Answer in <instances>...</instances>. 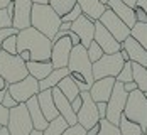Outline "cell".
<instances>
[{
    "mask_svg": "<svg viewBox=\"0 0 147 135\" xmlns=\"http://www.w3.org/2000/svg\"><path fill=\"white\" fill-rule=\"evenodd\" d=\"M0 128H2V125H0Z\"/></svg>",
    "mask_w": 147,
    "mask_h": 135,
    "instance_id": "obj_64",
    "label": "cell"
},
{
    "mask_svg": "<svg viewBox=\"0 0 147 135\" xmlns=\"http://www.w3.org/2000/svg\"><path fill=\"white\" fill-rule=\"evenodd\" d=\"M58 88L61 90V93H63V95H64V96H66L69 101H73L74 98H76V96L81 93V91H80V88L76 86L74 79H73L69 75L64 76V78L59 81V83H58Z\"/></svg>",
    "mask_w": 147,
    "mask_h": 135,
    "instance_id": "obj_25",
    "label": "cell"
},
{
    "mask_svg": "<svg viewBox=\"0 0 147 135\" xmlns=\"http://www.w3.org/2000/svg\"><path fill=\"white\" fill-rule=\"evenodd\" d=\"M0 76L7 81V85H12V83L24 79L26 76H29L26 61L19 54L12 56L0 49Z\"/></svg>",
    "mask_w": 147,
    "mask_h": 135,
    "instance_id": "obj_3",
    "label": "cell"
},
{
    "mask_svg": "<svg viewBox=\"0 0 147 135\" xmlns=\"http://www.w3.org/2000/svg\"><path fill=\"white\" fill-rule=\"evenodd\" d=\"M69 76L74 79V83H76V86L80 88V91H90V86L88 83H86V79H85V76L81 75V73H76V71H71Z\"/></svg>",
    "mask_w": 147,
    "mask_h": 135,
    "instance_id": "obj_35",
    "label": "cell"
},
{
    "mask_svg": "<svg viewBox=\"0 0 147 135\" xmlns=\"http://www.w3.org/2000/svg\"><path fill=\"white\" fill-rule=\"evenodd\" d=\"M98 20L102 22V26L117 39L118 42H123V41L130 36V27H129L118 15H115V12H113L112 9H108V7H107V10L102 14V17H100Z\"/></svg>",
    "mask_w": 147,
    "mask_h": 135,
    "instance_id": "obj_9",
    "label": "cell"
},
{
    "mask_svg": "<svg viewBox=\"0 0 147 135\" xmlns=\"http://www.w3.org/2000/svg\"><path fill=\"white\" fill-rule=\"evenodd\" d=\"M17 54H19V56H20L22 59L26 61V62H27V61H30V52L27 51V49H22V51H19Z\"/></svg>",
    "mask_w": 147,
    "mask_h": 135,
    "instance_id": "obj_47",
    "label": "cell"
},
{
    "mask_svg": "<svg viewBox=\"0 0 147 135\" xmlns=\"http://www.w3.org/2000/svg\"><path fill=\"white\" fill-rule=\"evenodd\" d=\"M14 2V17H12V27L17 30L30 27V12H32V2L30 0H12Z\"/></svg>",
    "mask_w": 147,
    "mask_h": 135,
    "instance_id": "obj_15",
    "label": "cell"
},
{
    "mask_svg": "<svg viewBox=\"0 0 147 135\" xmlns=\"http://www.w3.org/2000/svg\"><path fill=\"white\" fill-rule=\"evenodd\" d=\"M81 108L78 110L76 113V118H78V123L81 127H85L86 130L95 127L98 122H100V115H98V108H96V103L93 101V98L90 96V91H81Z\"/></svg>",
    "mask_w": 147,
    "mask_h": 135,
    "instance_id": "obj_11",
    "label": "cell"
},
{
    "mask_svg": "<svg viewBox=\"0 0 147 135\" xmlns=\"http://www.w3.org/2000/svg\"><path fill=\"white\" fill-rule=\"evenodd\" d=\"M69 75V69L68 68H54L49 76H46L44 79H41L39 81V90H51V88H54V86H58V83L64 78V76Z\"/></svg>",
    "mask_w": 147,
    "mask_h": 135,
    "instance_id": "obj_24",
    "label": "cell"
},
{
    "mask_svg": "<svg viewBox=\"0 0 147 135\" xmlns=\"http://www.w3.org/2000/svg\"><path fill=\"white\" fill-rule=\"evenodd\" d=\"M123 115L129 120L135 122L142 127V130L146 132L147 127V98L144 95V91H140L139 88L129 93L127 103H125V110Z\"/></svg>",
    "mask_w": 147,
    "mask_h": 135,
    "instance_id": "obj_4",
    "label": "cell"
},
{
    "mask_svg": "<svg viewBox=\"0 0 147 135\" xmlns=\"http://www.w3.org/2000/svg\"><path fill=\"white\" fill-rule=\"evenodd\" d=\"M118 52H120V56H122V59H123V61H130V58H129V52H127V51H125L123 47H122V49H120Z\"/></svg>",
    "mask_w": 147,
    "mask_h": 135,
    "instance_id": "obj_52",
    "label": "cell"
},
{
    "mask_svg": "<svg viewBox=\"0 0 147 135\" xmlns=\"http://www.w3.org/2000/svg\"><path fill=\"white\" fill-rule=\"evenodd\" d=\"M7 88H9V86H7ZM2 105L5 106V108H9V110H10V108H14V106H17L19 103L15 101V100H14V96H12V95L9 93V90H7V91H5V95H3V100H2Z\"/></svg>",
    "mask_w": 147,
    "mask_h": 135,
    "instance_id": "obj_39",
    "label": "cell"
},
{
    "mask_svg": "<svg viewBox=\"0 0 147 135\" xmlns=\"http://www.w3.org/2000/svg\"><path fill=\"white\" fill-rule=\"evenodd\" d=\"M26 66H27L29 75L34 76L37 81L44 79L46 76H49V73L54 69V66H53L51 61H27Z\"/></svg>",
    "mask_w": 147,
    "mask_h": 135,
    "instance_id": "obj_23",
    "label": "cell"
},
{
    "mask_svg": "<svg viewBox=\"0 0 147 135\" xmlns=\"http://www.w3.org/2000/svg\"><path fill=\"white\" fill-rule=\"evenodd\" d=\"M71 30L80 37L81 44L88 47L95 37V20H91L88 15L81 14L74 22H71Z\"/></svg>",
    "mask_w": 147,
    "mask_h": 135,
    "instance_id": "obj_14",
    "label": "cell"
},
{
    "mask_svg": "<svg viewBox=\"0 0 147 135\" xmlns=\"http://www.w3.org/2000/svg\"><path fill=\"white\" fill-rule=\"evenodd\" d=\"M12 27V17L7 14L5 9H0V29Z\"/></svg>",
    "mask_w": 147,
    "mask_h": 135,
    "instance_id": "obj_38",
    "label": "cell"
},
{
    "mask_svg": "<svg viewBox=\"0 0 147 135\" xmlns=\"http://www.w3.org/2000/svg\"><path fill=\"white\" fill-rule=\"evenodd\" d=\"M142 135H147V134H142Z\"/></svg>",
    "mask_w": 147,
    "mask_h": 135,
    "instance_id": "obj_63",
    "label": "cell"
},
{
    "mask_svg": "<svg viewBox=\"0 0 147 135\" xmlns=\"http://www.w3.org/2000/svg\"><path fill=\"white\" fill-rule=\"evenodd\" d=\"M9 93L14 96V100L17 103H26L29 98L36 96L39 93V81L34 78V76H26L24 79L17 81V83H12L9 85Z\"/></svg>",
    "mask_w": 147,
    "mask_h": 135,
    "instance_id": "obj_10",
    "label": "cell"
},
{
    "mask_svg": "<svg viewBox=\"0 0 147 135\" xmlns=\"http://www.w3.org/2000/svg\"><path fill=\"white\" fill-rule=\"evenodd\" d=\"M9 113H10V110L5 108L0 103V125L2 127H7V123H9Z\"/></svg>",
    "mask_w": 147,
    "mask_h": 135,
    "instance_id": "obj_41",
    "label": "cell"
},
{
    "mask_svg": "<svg viewBox=\"0 0 147 135\" xmlns=\"http://www.w3.org/2000/svg\"><path fill=\"white\" fill-rule=\"evenodd\" d=\"M117 81L120 83H129V81H134V76H132V61H125L123 62V68L120 69V73L115 78Z\"/></svg>",
    "mask_w": 147,
    "mask_h": 135,
    "instance_id": "obj_31",
    "label": "cell"
},
{
    "mask_svg": "<svg viewBox=\"0 0 147 135\" xmlns=\"http://www.w3.org/2000/svg\"><path fill=\"white\" fill-rule=\"evenodd\" d=\"M98 135H122V134H120L118 125H113L107 118H102L100 120V132H98Z\"/></svg>",
    "mask_w": 147,
    "mask_h": 135,
    "instance_id": "obj_32",
    "label": "cell"
},
{
    "mask_svg": "<svg viewBox=\"0 0 147 135\" xmlns=\"http://www.w3.org/2000/svg\"><path fill=\"white\" fill-rule=\"evenodd\" d=\"M132 76L134 81L137 83V88L140 91L147 93V68L139 64V62H132Z\"/></svg>",
    "mask_w": 147,
    "mask_h": 135,
    "instance_id": "obj_26",
    "label": "cell"
},
{
    "mask_svg": "<svg viewBox=\"0 0 147 135\" xmlns=\"http://www.w3.org/2000/svg\"><path fill=\"white\" fill-rule=\"evenodd\" d=\"M19 30L15 29V27H5V29H0V49H2V42L9 37V36H12V34H17Z\"/></svg>",
    "mask_w": 147,
    "mask_h": 135,
    "instance_id": "obj_40",
    "label": "cell"
},
{
    "mask_svg": "<svg viewBox=\"0 0 147 135\" xmlns=\"http://www.w3.org/2000/svg\"><path fill=\"white\" fill-rule=\"evenodd\" d=\"M134 10H135V20L137 22H147V14L144 12V9H140V7H134Z\"/></svg>",
    "mask_w": 147,
    "mask_h": 135,
    "instance_id": "obj_42",
    "label": "cell"
},
{
    "mask_svg": "<svg viewBox=\"0 0 147 135\" xmlns=\"http://www.w3.org/2000/svg\"><path fill=\"white\" fill-rule=\"evenodd\" d=\"M107 7L108 9H112L115 15H118L130 29H132L134 26H135V10H134L132 7H129L123 0H108V3H107Z\"/></svg>",
    "mask_w": 147,
    "mask_h": 135,
    "instance_id": "obj_20",
    "label": "cell"
},
{
    "mask_svg": "<svg viewBox=\"0 0 147 135\" xmlns=\"http://www.w3.org/2000/svg\"><path fill=\"white\" fill-rule=\"evenodd\" d=\"M76 3L80 5L81 12L88 15L91 20H98L102 14L107 10V5L100 0H76Z\"/></svg>",
    "mask_w": 147,
    "mask_h": 135,
    "instance_id": "obj_22",
    "label": "cell"
},
{
    "mask_svg": "<svg viewBox=\"0 0 147 135\" xmlns=\"http://www.w3.org/2000/svg\"><path fill=\"white\" fill-rule=\"evenodd\" d=\"M32 3H49V0H30Z\"/></svg>",
    "mask_w": 147,
    "mask_h": 135,
    "instance_id": "obj_57",
    "label": "cell"
},
{
    "mask_svg": "<svg viewBox=\"0 0 147 135\" xmlns=\"http://www.w3.org/2000/svg\"><path fill=\"white\" fill-rule=\"evenodd\" d=\"M7 86H9V85H7V81H5V79L0 76V90H5Z\"/></svg>",
    "mask_w": 147,
    "mask_h": 135,
    "instance_id": "obj_53",
    "label": "cell"
},
{
    "mask_svg": "<svg viewBox=\"0 0 147 135\" xmlns=\"http://www.w3.org/2000/svg\"><path fill=\"white\" fill-rule=\"evenodd\" d=\"M127 98H129V93L123 90V83L115 81V86L112 90V95L107 101V120L113 125H118L120 117L123 115V110H125V103H127Z\"/></svg>",
    "mask_w": 147,
    "mask_h": 135,
    "instance_id": "obj_7",
    "label": "cell"
},
{
    "mask_svg": "<svg viewBox=\"0 0 147 135\" xmlns=\"http://www.w3.org/2000/svg\"><path fill=\"white\" fill-rule=\"evenodd\" d=\"M61 135H88V134H86L85 127H81L80 123H76V125H69Z\"/></svg>",
    "mask_w": 147,
    "mask_h": 135,
    "instance_id": "obj_37",
    "label": "cell"
},
{
    "mask_svg": "<svg viewBox=\"0 0 147 135\" xmlns=\"http://www.w3.org/2000/svg\"><path fill=\"white\" fill-rule=\"evenodd\" d=\"M5 91H7V88H5V90H0V103H2V100H3V95H5Z\"/></svg>",
    "mask_w": 147,
    "mask_h": 135,
    "instance_id": "obj_59",
    "label": "cell"
},
{
    "mask_svg": "<svg viewBox=\"0 0 147 135\" xmlns=\"http://www.w3.org/2000/svg\"><path fill=\"white\" fill-rule=\"evenodd\" d=\"M10 2H12V0H0V9H5Z\"/></svg>",
    "mask_w": 147,
    "mask_h": 135,
    "instance_id": "obj_54",
    "label": "cell"
},
{
    "mask_svg": "<svg viewBox=\"0 0 147 135\" xmlns=\"http://www.w3.org/2000/svg\"><path fill=\"white\" fill-rule=\"evenodd\" d=\"M100 2H103V3H105V5H107V3H108V0H100Z\"/></svg>",
    "mask_w": 147,
    "mask_h": 135,
    "instance_id": "obj_60",
    "label": "cell"
},
{
    "mask_svg": "<svg viewBox=\"0 0 147 135\" xmlns=\"http://www.w3.org/2000/svg\"><path fill=\"white\" fill-rule=\"evenodd\" d=\"M81 14H83V12H81L80 5L76 3L73 9H71V10L68 12V14H64L63 17H61V22H74V20H76V19H78V17H80Z\"/></svg>",
    "mask_w": 147,
    "mask_h": 135,
    "instance_id": "obj_36",
    "label": "cell"
},
{
    "mask_svg": "<svg viewBox=\"0 0 147 135\" xmlns=\"http://www.w3.org/2000/svg\"><path fill=\"white\" fill-rule=\"evenodd\" d=\"M93 62L90 61L88 58V52H86V47L83 44H78V46H73L71 49V54H69V62H68V69L69 73L71 71H76V73H81L85 76L86 83L90 86L93 85Z\"/></svg>",
    "mask_w": 147,
    "mask_h": 135,
    "instance_id": "obj_6",
    "label": "cell"
},
{
    "mask_svg": "<svg viewBox=\"0 0 147 135\" xmlns=\"http://www.w3.org/2000/svg\"><path fill=\"white\" fill-rule=\"evenodd\" d=\"M123 2H125V3H127V5H129V7H135V3H137V0H123Z\"/></svg>",
    "mask_w": 147,
    "mask_h": 135,
    "instance_id": "obj_55",
    "label": "cell"
},
{
    "mask_svg": "<svg viewBox=\"0 0 147 135\" xmlns=\"http://www.w3.org/2000/svg\"><path fill=\"white\" fill-rule=\"evenodd\" d=\"M7 130L10 132V135H29L34 130V125H32L26 103H19L17 106L10 108Z\"/></svg>",
    "mask_w": 147,
    "mask_h": 135,
    "instance_id": "obj_5",
    "label": "cell"
},
{
    "mask_svg": "<svg viewBox=\"0 0 147 135\" xmlns=\"http://www.w3.org/2000/svg\"><path fill=\"white\" fill-rule=\"evenodd\" d=\"M68 127H69L68 122L64 120L61 115H58L54 120H51L49 123H47L46 130H42V135H61Z\"/></svg>",
    "mask_w": 147,
    "mask_h": 135,
    "instance_id": "obj_28",
    "label": "cell"
},
{
    "mask_svg": "<svg viewBox=\"0 0 147 135\" xmlns=\"http://www.w3.org/2000/svg\"><path fill=\"white\" fill-rule=\"evenodd\" d=\"M122 47L129 52V58H130L132 62H139V64L147 68V49L140 42H137L132 36H129L122 42Z\"/></svg>",
    "mask_w": 147,
    "mask_h": 135,
    "instance_id": "obj_18",
    "label": "cell"
},
{
    "mask_svg": "<svg viewBox=\"0 0 147 135\" xmlns=\"http://www.w3.org/2000/svg\"><path fill=\"white\" fill-rule=\"evenodd\" d=\"M29 135H42V132H41V130H32Z\"/></svg>",
    "mask_w": 147,
    "mask_h": 135,
    "instance_id": "obj_58",
    "label": "cell"
},
{
    "mask_svg": "<svg viewBox=\"0 0 147 135\" xmlns=\"http://www.w3.org/2000/svg\"><path fill=\"white\" fill-rule=\"evenodd\" d=\"M26 106H27V110H29V115H30V120H32V125H34V130H46V127H47V123L49 122L46 120V117L42 115V111H41V106H39V101H37V95L36 96H32L29 98L27 101H26Z\"/></svg>",
    "mask_w": 147,
    "mask_h": 135,
    "instance_id": "obj_21",
    "label": "cell"
},
{
    "mask_svg": "<svg viewBox=\"0 0 147 135\" xmlns=\"http://www.w3.org/2000/svg\"><path fill=\"white\" fill-rule=\"evenodd\" d=\"M130 36L147 49V22H135V26L130 29Z\"/></svg>",
    "mask_w": 147,
    "mask_h": 135,
    "instance_id": "obj_29",
    "label": "cell"
},
{
    "mask_svg": "<svg viewBox=\"0 0 147 135\" xmlns=\"http://www.w3.org/2000/svg\"><path fill=\"white\" fill-rule=\"evenodd\" d=\"M81 103H83V100H81V95H78V96L74 98L73 101H71V106H73L74 113H78V110L81 108Z\"/></svg>",
    "mask_w": 147,
    "mask_h": 135,
    "instance_id": "obj_44",
    "label": "cell"
},
{
    "mask_svg": "<svg viewBox=\"0 0 147 135\" xmlns=\"http://www.w3.org/2000/svg\"><path fill=\"white\" fill-rule=\"evenodd\" d=\"M144 95H146V98H147V93H144Z\"/></svg>",
    "mask_w": 147,
    "mask_h": 135,
    "instance_id": "obj_62",
    "label": "cell"
},
{
    "mask_svg": "<svg viewBox=\"0 0 147 135\" xmlns=\"http://www.w3.org/2000/svg\"><path fill=\"white\" fill-rule=\"evenodd\" d=\"M86 52H88V58L91 62H95V61H98L100 58H102L103 54V49L98 46V42H95V41H91V44L86 47Z\"/></svg>",
    "mask_w": 147,
    "mask_h": 135,
    "instance_id": "obj_34",
    "label": "cell"
},
{
    "mask_svg": "<svg viewBox=\"0 0 147 135\" xmlns=\"http://www.w3.org/2000/svg\"><path fill=\"white\" fill-rule=\"evenodd\" d=\"M0 135H10V132L7 130V127H2L0 128Z\"/></svg>",
    "mask_w": 147,
    "mask_h": 135,
    "instance_id": "obj_56",
    "label": "cell"
},
{
    "mask_svg": "<svg viewBox=\"0 0 147 135\" xmlns=\"http://www.w3.org/2000/svg\"><path fill=\"white\" fill-rule=\"evenodd\" d=\"M137 7H140V9H144V12L147 14V0H137V3H135Z\"/></svg>",
    "mask_w": 147,
    "mask_h": 135,
    "instance_id": "obj_50",
    "label": "cell"
},
{
    "mask_svg": "<svg viewBox=\"0 0 147 135\" xmlns=\"http://www.w3.org/2000/svg\"><path fill=\"white\" fill-rule=\"evenodd\" d=\"M2 51H5V52H9V54H12V56L17 54V34L9 36V37L2 42Z\"/></svg>",
    "mask_w": 147,
    "mask_h": 135,
    "instance_id": "obj_33",
    "label": "cell"
},
{
    "mask_svg": "<svg viewBox=\"0 0 147 135\" xmlns=\"http://www.w3.org/2000/svg\"><path fill=\"white\" fill-rule=\"evenodd\" d=\"M118 128H120V134L122 135H142L144 130L139 123L129 120L125 115L120 117V122H118Z\"/></svg>",
    "mask_w": 147,
    "mask_h": 135,
    "instance_id": "obj_27",
    "label": "cell"
},
{
    "mask_svg": "<svg viewBox=\"0 0 147 135\" xmlns=\"http://www.w3.org/2000/svg\"><path fill=\"white\" fill-rule=\"evenodd\" d=\"M5 10H7V14L10 15V17H14V2H10V3L5 7Z\"/></svg>",
    "mask_w": 147,
    "mask_h": 135,
    "instance_id": "obj_51",
    "label": "cell"
},
{
    "mask_svg": "<svg viewBox=\"0 0 147 135\" xmlns=\"http://www.w3.org/2000/svg\"><path fill=\"white\" fill-rule=\"evenodd\" d=\"M37 101H39V106H41V111L46 117V120L51 122L54 120L59 115L58 108L54 105V98H53V90H42L37 93Z\"/></svg>",
    "mask_w": 147,
    "mask_h": 135,
    "instance_id": "obj_19",
    "label": "cell"
},
{
    "mask_svg": "<svg viewBox=\"0 0 147 135\" xmlns=\"http://www.w3.org/2000/svg\"><path fill=\"white\" fill-rule=\"evenodd\" d=\"M115 78L113 76H107V78H102V79H95L91 88H90V96L93 98L95 103L98 101H108L110 95H112V90L115 86Z\"/></svg>",
    "mask_w": 147,
    "mask_h": 135,
    "instance_id": "obj_16",
    "label": "cell"
},
{
    "mask_svg": "<svg viewBox=\"0 0 147 135\" xmlns=\"http://www.w3.org/2000/svg\"><path fill=\"white\" fill-rule=\"evenodd\" d=\"M59 30H64V32L71 30V22H61V26H59Z\"/></svg>",
    "mask_w": 147,
    "mask_h": 135,
    "instance_id": "obj_49",
    "label": "cell"
},
{
    "mask_svg": "<svg viewBox=\"0 0 147 135\" xmlns=\"http://www.w3.org/2000/svg\"><path fill=\"white\" fill-rule=\"evenodd\" d=\"M123 90L127 91V93H130V91L137 90V83H135V81H129V83H123Z\"/></svg>",
    "mask_w": 147,
    "mask_h": 135,
    "instance_id": "obj_46",
    "label": "cell"
},
{
    "mask_svg": "<svg viewBox=\"0 0 147 135\" xmlns=\"http://www.w3.org/2000/svg\"><path fill=\"white\" fill-rule=\"evenodd\" d=\"M30 26L49 39H53L61 26V15L49 3H32Z\"/></svg>",
    "mask_w": 147,
    "mask_h": 135,
    "instance_id": "obj_2",
    "label": "cell"
},
{
    "mask_svg": "<svg viewBox=\"0 0 147 135\" xmlns=\"http://www.w3.org/2000/svg\"><path fill=\"white\" fill-rule=\"evenodd\" d=\"M51 90H53L54 105L58 108L59 115L68 122V125H76V123H78V118H76V113H74L73 106H71V101L61 93V90H59L58 86H54V88H51Z\"/></svg>",
    "mask_w": 147,
    "mask_h": 135,
    "instance_id": "obj_17",
    "label": "cell"
},
{
    "mask_svg": "<svg viewBox=\"0 0 147 135\" xmlns=\"http://www.w3.org/2000/svg\"><path fill=\"white\" fill-rule=\"evenodd\" d=\"M68 37L71 39V44H73V46H78V44H81V41H80V37H78V36L74 34L73 30H69V32H68Z\"/></svg>",
    "mask_w": 147,
    "mask_h": 135,
    "instance_id": "obj_45",
    "label": "cell"
},
{
    "mask_svg": "<svg viewBox=\"0 0 147 135\" xmlns=\"http://www.w3.org/2000/svg\"><path fill=\"white\" fill-rule=\"evenodd\" d=\"M98 132H100V122H98L95 127H91V128L86 130V134H88V135H98Z\"/></svg>",
    "mask_w": 147,
    "mask_h": 135,
    "instance_id": "obj_48",
    "label": "cell"
},
{
    "mask_svg": "<svg viewBox=\"0 0 147 135\" xmlns=\"http://www.w3.org/2000/svg\"><path fill=\"white\" fill-rule=\"evenodd\" d=\"M144 134H147V127H146V132H144Z\"/></svg>",
    "mask_w": 147,
    "mask_h": 135,
    "instance_id": "obj_61",
    "label": "cell"
},
{
    "mask_svg": "<svg viewBox=\"0 0 147 135\" xmlns=\"http://www.w3.org/2000/svg\"><path fill=\"white\" fill-rule=\"evenodd\" d=\"M123 62L120 52L115 54H103L98 61L93 62V79H102L107 76H113L117 78V75L120 73V69L123 68Z\"/></svg>",
    "mask_w": 147,
    "mask_h": 135,
    "instance_id": "obj_8",
    "label": "cell"
},
{
    "mask_svg": "<svg viewBox=\"0 0 147 135\" xmlns=\"http://www.w3.org/2000/svg\"><path fill=\"white\" fill-rule=\"evenodd\" d=\"M71 39L68 37V34L64 37H61L59 41L53 42V49H51V62L54 68H68L69 62V54H71Z\"/></svg>",
    "mask_w": 147,
    "mask_h": 135,
    "instance_id": "obj_12",
    "label": "cell"
},
{
    "mask_svg": "<svg viewBox=\"0 0 147 135\" xmlns=\"http://www.w3.org/2000/svg\"><path fill=\"white\" fill-rule=\"evenodd\" d=\"M93 41L98 42V46L103 49L105 54H115L122 49V42H118L117 39L103 27L100 20H95V37H93Z\"/></svg>",
    "mask_w": 147,
    "mask_h": 135,
    "instance_id": "obj_13",
    "label": "cell"
},
{
    "mask_svg": "<svg viewBox=\"0 0 147 135\" xmlns=\"http://www.w3.org/2000/svg\"><path fill=\"white\" fill-rule=\"evenodd\" d=\"M49 5L63 17V15L68 14L74 5H76V0H49Z\"/></svg>",
    "mask_w": 147,
    "mask_h": 135,
    "instance_id": "obj_30",
    "label": "cell"
},
{
    "mask_svg": "<svg viewBox=\"0 0 147 135\" xmlns=\"http://www.w3.org/2000/svg\"><path fill=\"white\" fill-rule=\"evenodd\" d=\"M96 108H98V115H100V120L107 117V101H98L96 103Z\"/></svg>",
    "mask_w": 147,
    "mask_h": 135,
    "instance_id": "obj_43",
    "label": "cell"
},
{
    "mask_svg": "<svg viewBox=\"0 0 147 135\" xmlns=\"http://www.w3.org/2000/svg\"><path fill=\"white\" fill-rule=\"evenodd\" d=\"M22 49L30 52V61H49L53 41L30 26L17 32V52Z\"/></svg>",
    "mask_w": 147,
    "mask_h": 135,
    "instance_id": "obj_1",
    "label": "cell"
}]
</instances>
